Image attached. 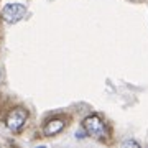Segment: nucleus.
Here are the masks:
<instances>
[{"label": "nucleus", "mask_w": 148, "mask_h": 148, "mask_svg": "<svg viewBox=\"0 0 148 148\" xmlns=\"http://www.w3.org/2000/svg\"><path fill=\"white\" fill-rule=\"evenodd\" d=\"M82 128L86 130L87 135H90L92 138L95 140H107L110 132H109V127H107V123L102 120L99 115H89L86 117L84 122H82Z\"/></svg>", "instance_id": "nucleus-1"}, {"label": "nucleus", "mask_w": 148, "mask_h": 148, "mask_svg": "<svg viewBox=\"0 0 148 148\" xmlns=\"http://www.w3.org/2000/svg\"><path fill=\"white\" fill-rule=\"evenodd\" d=\"M28 119V112L25 107H15L12 109L5 117V125L12 132H20L21 127L25 125V122Z\"/></svg>", "instance_id": "nucleus-2"}, {"label": "nucleus", "mask_w": 148, "mask_h": 148, "mask_svg": "<svg viewBox=\"0 0 148 148\" xmlns=\"http://www.w3.org/2000/svg\"><path fill=\"white\" fill-rule=\"evenodd\" d=\"M25 15H27V7L23 5V3H18V2L7 3V5L2 8V18H3L7 23H10V25L20 21Z\"/></svg>", "instance_id": "nucleus-3"}, {"label": "nucleus", "mask_w": 148, "mask_h": 148, "mask_svg": "<svg viewBox=\"0 0 148 148\" xmlns=\"http://www.w3.org/2000/svg\"><path fill=\"white\" fill-rule=\"evenodd\" d=\"M64 127H66V120H64L63 117H54V119H49V120L45 123L43 133H45L46 137H53V135H58Z\"/></svg>", "instance_id": "nucleus-4"}, {"label": "nucleus", "mask_w": 148, "mask_h": 148, "mask_svg": "<svg viewBox=\"0 0 148 148\" xmlns=\"http://www.w3.org/2000/svg\"><path fill=\"white\" fill-rule=\"evenodd\" d=\"M122 147H135V148H138L140 147V143L135 142V140H125V142L122 143Z\"/></svg>", "instance_id": "nucleus-5"}, {"label": "nucleus", "mask_w": 148, "mask_h": 148, "mask_svg": "<svg viewBox=\"0 0 148 148\" xmlns=\"http://www.w3.org/2000/svg\"><path fill=\"white\" fill-rule=\"evenodd\" d=\"M49 2H54V0H49Z\"/></svg>", "instance_id": "nucleus-6"}, {"label": "nucleus", "mask_w": 148, "mask_h": 148, "mask_svg": "<svg viewBox=\"0 0 148 148\" xmlns=\"http://www.w3.org/2000/svg\"><path fill=\"white\" fill-rule=\"evenodd\" d=\"M0 77H2V74H0Z\"/></svg>", "instance_id": "nucleus-7"}]
</instances>
